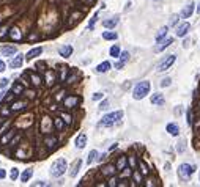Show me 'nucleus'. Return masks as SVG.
Masks as SVG:
<instances>
[{"instance_id": "nucleus-14", "label": "nucleus", "mask_w": 200, "mask_h": 187, "mask_svg": "<svg viewBox=\"0 0 200 187\" xmlns=\"http://www.w3.org/2000/svg\"><path fill=\"white\" fill-rule=\"evenodd\" d=\"M115 171H118V170H117V167H115V165H112V164L104 165V167H103V170H101V173H103L104 176H114V175H115Z\"/></svg>"}, {"instance_id": "nucleus-11", "label": "nucleus", "mask_w": 200, "mask_h": 187, "mask_svg": "<svg viewBox=\"0 0 200 187\" xmlns=\"http://www.w3.org/2000/svg\"><path fill=\"white\" fill-rule=\"evenodd\" d=\"M79 104V98L77 96H68L65 101H63V107H66V109H72V107H76Z\"/></svg>"}, {"instance_id": "nucleus-45", "label": "nucleus", "mask_w": 200, "mask_h": 187, "mask_svg": "<svg viewBox=\"0 0 200 187\" xmlns=\"http://www.w3.org/2000/svg\"><path fill=\"white\" fill-rule=\"evenodd\" d=\"M6 85H8V79H2V80H0V87H2V88H6Z\"/></svg>"}, {"instance_id": "nucleus-20", "label": "nucleus", "mask_w": 200, "mask_h": 187, "mask_svg": "<svg viewBox=\"0 0 200 187\" xmlns=\"http://www.w3.org/2000/svg\"><path fill=\"white\" fill-rule=\"evenodd\" d=\"M111 68H112V64L109 63V61H103L101 64H98L95 71H96L98 74H103V72H107V71L111 69Z\"/></svg>"}, {"instance_id": "nucleus-4", "label": "nucleus", "mask_w": 200, "mask_h": 187, "mask_svg": "<svg viewBox=\"0 0 200 187\" xmlns=\"http://www.w3.org/2000/svg\"><path fill=\"white\" fill-rule=\"evenodd\" d=\"M195 171V165H189V164H181L178 167V176L180 179L183 181H188L191 176H192V173Z\"/></svg>"}, {"instance_id": "nucleus-15", "label": "nucleus", "mask_w": 200, "mask_h": 187, "mask_svg": "<svg viewBox=\"0 0 200 187\" xmlns=\"http://www.w3.org/2000/svg\"><path fill=\"white\" fill-rule=\"evenodd\" d=\"M58 145V140L55 137H52V135H47L46 138H44V146H47L49 149H54Z\"/></svg>"}, {"instance_id": "nucleus-50", "label": "nucleus", "mask_w": 200, "mask_h": 187, "mask_svg": "<svg viewBox=\"0 0 200 187\" xmlns=\"http://www.w3.org/2000/svg\"><path fill=\"white\" fill-rule=\"evenodd\" d=\"M5 176H6V171L3 170V168H0V179H3Z\"/></svg>"}, {"instance_id": "nucleus-17", "label": "nucleus", "mask_w": 200, "mask_h": 187, "mask_svg": "<svg viewBox=\"0 0 200 187\" xmlns=\"http://www.w3.org/2000/svg\"><path fill=\"white\" fill-rule=\"evenodd\" d=\"M166 129H167V132L174 137H178V134H180V126L177 123H169Z\"/></svg>"}, {"instance_id": "nucleus-55", "label": "nucleus", "mask_w": 200, "mask_h": 187, "mask_svg": "<svg viewBox=\"0 0 200 187\" xmlns=\"http://www.w3.org/2000/svg\"><path fill=\"white\" fill-rule=\"evenodd\" d=\"M87 2H88V3H90V2H93V0H87Z\"/></svg>"}, {"instance_id": "nucleus-28", "label": "nucleus", "mask_w": 200, "mask_h": 187, "mask_svg": "<svg viewBox=\"0 0 200 187\" xmlns=\"http://www.w3.org/2000/svg\"><path fill=\"white\" fill-rule=\"evenodd\" d=\"M22 91H24L22 83H21V82H16L14 85H13V88H11V93H13V95H21Z\"/></svg>"}, {"instance_id": "nucleus-27", "label": "nucleus", "mask_w": 200, "mask_h": 187, "mask_svg": "<svg viewBox=\"0 0 200 187\" xmlns=\"http://www.w3.org/2000/svg\"><path fill=\"white\" fill-rule=\"evenodd\" d=\"M103 38L107 41H115L118 38V35L115 32H103Z\"/></svg>"}, {"instance_id": "nucleus-16", "label": "nucleus", "mask_w": 200, "mask_h": 187, "mask_svg": "<svg viewBox=\"0 0 200 187\" xmlns=\"http://www.w3.org/2000/svg\"><path fill=\"white\" fill-rule=\"evenodd\" d=\"M194 2H191V3H188L184 8H183V11H181V16H183V17H186V19H188V17H191V16H192V13H194Z\"/></svg>"}, {"instance_id": "nucleus-23", "label": "nucleus", "mask_w": 200, "mask_h": 187, "mask_svg": "<svg viewBox=\"0 0 200 187\" xmlns=\"http://www.w3.org/2000/svg\"><path fill=\"white\" fill-rule=\"evenodd\" d=\"M117 24H118V17H111V19L103 21V25L106 27V29H114Z\"/></svg>"}, {"instance_id": "nucleus-33", "label": "nucleus", "mask_w": 200, "mask_h": 187, "mask_svg": "<svg viewBox=\"0 0 200 187\" xmlns=\"http://www.w3.org/2000/svg\"><path fill=\"white\" fill-rule=\"evenodd\" d=\"M24 106H25V102H14V104L11 106V110H22L24 109Z\"/></svg>"}, {"instance_id": "nucleus-7", "label": "nucleus", "mask_w": 200, "mask_h": 187, "mask_svg": "<svg viewBox=\"0 0 200 187\" xmlns=\"http://www.w3.org/2000/svg\"><path fill=\"white\" fill-rule=\"evenodd\" d=\"M172 43H174V38H166V40H161V41H159V44L156 46V47H154V52H162L164 49H167Z\"/></svg>"}, {"instance_id": "nucleus-36", "label": "nucleus", "mask_w": 200, "mask_h": 187, "mask_svg": "<svg viewBox=\"0 0 200 187\" xmlns=\"http://www.w3.org/2000/svg\"><path fill=\"white\" fill-rule=\"evenodd\" d=\"M188 124H194V110H188Z\"/></svg>"}, {"instance_id": "nucleus-51", "label": "nucleus", "mask_w": 200, "mask_h": 187, "mask_svg": "<svg viewBox=\"0 0 200 187\" xmlns=\"http://www.w3.org/2000/svg\"><path fill=\"white\" fill-rule=\"evenodd\" d=\"M33 185H47L44 181H36V182H33Z\"/></svg>"}, {"instance_id": "nucleus-19", "label": "nucleus", "mask_w": 200, "mask_h": 187, "mask_svg": "<svg viewBox=\"0 0 200 187\" xmlns=\"http://www.w3.org/2000/svg\"><path fill=\"white\" fill-rule=\"evenodd\" d=\"M41 52H43V47H35V49H32V50H29V54L25 55V60H33L35 57H38V55H41Z\"/></svg>"}, {"instance_id": "nucleus-24", "label": "nucleus", "mask_w": 200, "mask_h": 187, "mask_svg": "<svg viewBox=\"0 0 200 187\" xmlns=\"http://www.w3.org/2000/svg\"><path fill=\"white\" fill-rule=\"evenodd\" d=\"M8 38H13V40H21L22 38V33L19 32V29H11V32H8Z\"/></svg>"}, {"instance_id": "nucleus-35", "label": "nucleus", "mask_w": 200, "mask_h": 187, "mask_svg": "<svg viewBox=\"0 0 200 187\" xmlns=\"http://www.w3.org/2000/svg\"><path fill=\"white\" fill-rule=\"evenodd\" d=\"M10 178H11V181H16L17 178H19V170H17V168H11V175H10Z\"/></svg>"}, {"instance_id": "nucleus-37", "label": "nucleus", "mask_w": 200, "mask_h": 187, "mask_svg": "<svg viewBox=\"0 0 200 187\" xmlns=\"http://www.w3.org/2000/svg\"><path fill=\"white\" fill-rule=\"evenodd\" d=\"M128 60H129V52H126V50L121 52V54H120V61H125V63H126Z\"/></svg>"}, {"instance_id": "nucleus-48", "label": "nucleus", "mask_w": 200, "mask_h": 187, "mask_svg": "<svg viewBox=\"0 0 200 187\" xmlns=\"http://www.w3.org/2000/svg\"><path fill=\"white\" fill-rule=\"evenodd\" d=\"M177 19H180V17H178L177 14H174V16H172V21H170V24H172V25H175V24H177Z\"/></svg>"}, {"instance_id": "nucleus-39", "label": "nucleus", "mask_w": 200, "mask_h": 187, "mask_svg": "<svg viewBox=\"0 0 200 187\" xmlns=\"http://www.w3.org/2000/svg\"><path fill=\"white\" fill-rule=\"evenodd\" d=\"M96 19H98V13L92 17V21H90V24H88V29L90 30H93V27H95V22H96Z\"/></svg>"}, {"instance_id": "nucleus-53", "label": "nucleus", "mask_w": 200, "mask_h": 187, "mask_svg": "<svg viewBox=\"0 0 200 187\" xmlns=\"http://www.w3.org/2000/svg\"><path fill=\"white\" fill-rule=\"evenodd\" d=\"M5 95H6V91H2V93H0V101H2V99L5 98Z\"/></svg>"}, {"instance_id": "nucleus-38", "label": "nucleus", "mask_w": 200, "mask_h": 187, "mask_svg": "<svg viewBox=\"0 0 200 187\" xmlns=\"http://www.w3.org/2000/svg\"><path fill=\"white\" fill-rule=\"evenodd\" d=\"M170 83H172V79H170V77H166V79H162V80H161V87H162V88H166V87L170 85Z\"/></svg>"}, {"instance_id": "nucleus-43", "label": "nucleus", "mask_w": 200, "mask_h": 187, "mask_svg": "<svg viewBox=\"0 0 200 187\" xmlns=\"http://www.w3.org/2000/svg\"><path fill=\"white\" fill-rule=\"evenodd\" d=\"M107 185H111V187L118 185V179H117V178H111V181H109V184H107Z\"/></svg>"}, {"instance_id": "nucleus-52", "label": "nucleus", "mask_w": 200, "mask_h": 187, "mask_svg": "<svg viewBox=\"0 0 200 187\" xmlns=\"http://www.w3.org/2000/svg\"><path fill=\"white\" fill-rule=\"evenodd\" d=\"M189 44H191V41H189V40H184V43H183V47H184V49H188V47H189Z\"/></svg>"}, {"instance_id": "nucleus-42", "label": "nucleus", "mask_w": 200, "mask_h": 187, "mask_svg": "<svg viewBox=\"0 0 200 187\" xmlns=\"http://www.w3.org/2000/svg\"><path fill=\"white\" fill-rule=\"evenodd\" d=\"M60 116H61L63 119H65V123H66V124H71V116H69V115H65V113H61Z\"/></svg>"}, {"instance_id": "nucleus-1", "label": "nucleus", "mask_w": 200, "mask_h": 187, "mask_svg": "<svg viewBox=\"0 0 200 187\" xmlns=\"http://www.w3.org/2000/svg\"><path fill=\"white\" fill-rule=\"evenodd\" d=\"M150 88H151V85H150V82H148V80H142V82H139L137 85L134 87V90H132V98H134V99H137V101L143 99V98L150 93Z\"/></svg>"}, {"instance_id": "nucleus-13", "label": "nucleus", "mask_w": 200, "mask_h": 187, "mask_svg": "<svg viewBox=\"0 0 200 187\" xmlns=\"http://www.w3.org/2000/svg\"><path fill=\"white\" fill-rule=\"evenodd\" d=\"M22 63H24V55H22V54H17L16 57L10 61V66H11V68H21Z\"/></svg>"}, {"instance_id": "nucleus-29", "label": "nucleus", "mask_w": 200, "mask_h": 187, "mask_svg": "<svg viewBox=\"0 0 200 187\" xmlns=\"http://www.w3.org/2000/svg\"><path fill=\"white\" fill-rule=\"evenodd\" d=\"M96 157H98V151H96V149H92V151L88 153V156H87V164H88V165L93 164V162L96 161Z\"/></svg>"}, {"instance_id": "nucleus-18", "label": "nucleus", "mask_w": 200, "mask_h": 187, "mask_svg": "<svg viewBox=\"0 0 200 187\" xmlns=\"http://www.w3.org/2000/svg\"><path fill=\"white\" fill-rule=\"evenodd\" d=\"M80 165H82V161H80V159H77V161H74V164H72L71 170H69V176H71V178H76V176H77Z\"/></svg>"}, {"instance_id": "nucleus-6", "label": "nucleus", "mask_w": 200, "mask_h": 187, "mask_svg": "<svg viewBox=\"0 0 200 187\" xmlns=\"http://www.w3.org/2000/svg\"><path fill=\"white\" fill-rule=\"evenodd\" d=\"M191 30V24L189 22H183V24H180L177 27V36L178 38H183V36L188 35V32Z\"/></svg>"}, {"instance_id": "nucleus-31", "label": "nucleus", "mask_w": 200, "mask_h": 187, "mask_svg": "<svg viewBox=\"0 0 200 187\" xmlns=\"http://www.w3.org/2000/svg\"><path fill=\"white\" fill-rule=\"evenodd\" d=\"M177 151H178L180 154L186 151V140H184V138H181L180 142H178V145H177Z\"/></svg>"}, {"instance_id": "nucleus-5", "label": "nucleus", "mask_w": 200, "mask_h": 187, "mask_svg": "<svg viewBox=\"0 0 200 187\" xmlns=\"http://www.w3.org/2000/svg\"><path fill=\"white\" fill-rule=\"evenodd\" d=\"M174 63H175V55H169L167 58H164V60H162V61L159 63L158 71H159V72H164V71H167V69H169Z\"/></svg>"}, {"instance_id": "nucleus-54", "label": "nucleus", "mask_w": 200, "mask_h": 187, "mask_svg": "<svg viewBox=\"0 0 200 187\" xmlns=\"http://www.w3.org/2000/svg\"><path fill=\"white\" fill-rule=\"evenodd\" d=\"M197 11H198V13H200V5H198V8H197Z\"/></svg>"}, {"instance_id": "nucleus-8", "label": "nucleus", "mask_w": 200, "mask_h": 187, "mask_svg": "<svg viewBox=\"0 0 200 187\" xmlns=\"http://www.w3.org/2000/svg\"><path fill=\"white\" fill-rule=\"evenodd\" d=\"M0 52H2L5 57H13V55H16V52H17V49H16V46H2L0 47Z\"/></svg>"}, {"instance_id": "nucleus-10", "label": "nucleus", "mask_w": 200, "mask_h": 187, "mask_svg": "<svg viewBox=\"0 0 200 187\" xmlns=\"http://www.w3.org/2000/svg\"><path fill=\"white\" fill-rule=\"evenodd\" d=\"M72 50H74V49H72V46H69V44L58 47V54H60V57H63V58L71 57V55H72Z\"/></svg>"}, {"instance_id": "nucleus-12", "label": "nucleus", "mask_w": 200, "mask_h": 187, "mask_svg": "<svg viewBox=\"0 0 200 187\" xmlns=\"http://www.w3.org/2000/svg\"><path fill=\"white\" fill-rule=\"evenodd\" d=\"M115 167H117L118 171H123L125 168L128 167V157H126V156H120V157H118V161H117V164H115Z\"/></svg>"}, {"instance_id": "nucleus-49", "label": "nucleus", "mask_w": 200, "mask_h": 187, "mask_svg": "<svg viewBox=\"0 0 200 187\" xmlns=\"http://www.w3.org/2000/svg\"><path fill=\"white\" fill-rule=\"evenodd\" d=\"M5 68H6V64H5L2 60H0V72H3V71H5Z\"/></svg>"}, {"instance_id": "nucleus-30", "label": "nucleus", "mask_w": 200, "mask_h": 187, "mask_svg": "<svg viewBox=\"0 0 200 187\" xmlns=\"http://www.w3.org/2000/svg\"><path fill=\"white\" fill-rule=\"evenodd\" d=\"M120 54H121V50H120V47H118L117 44L111 47V57H114V58H118V57H120Z\"/></svg>"}, {"instance_id": "nucleus-21", "label": "nucleus", "mask_w": 200, "mask_h": 187, "mask_svg": "<svg viewBox=\"0 0 200 187\" xmlns=\"http://www.w3.org/2000/svg\"><path fill=\"white\" fill-rule=\"evenodd\" d=\"M85 145H87V135L85 134H79L77 138H76V146L79 149H82V148H85Z\"/></svg>"}, {"instance_id": "nucleus-40", "label": "nucleus", "mask_w": 200, "mask_h": 187, "mask_svg": "<svg viewBox=\"0 0 200 187\" xmlns=\"http://www.w3.org/2000/svg\"><path fill=\"white\" fill-rule=\"evenodd\" d=\"M61 76H60V80H65L66 79V72H68V68L66 66H61Z\"/></svg>"}, {"instance_id": "nucleus-34", "label": "nucleus", "mask_w": 200, "mask_h": 187, "mask_svg": "<svg viewBox=\"0 0 200 187\" xmlns=\"http://www.w3.org/2000/svg\"><path fill=\"white\" fill-rule=\"evenodd\" d=\"M139 167H140L142 175H148V167L145 165V162H143V161H139Z\"/></svg>"}, {"instance_id": "nucleus-46", "label": "nucleus", "mask_w": 200, "mask_h": 187, "mask_svg": "<svg viewBox=\"0 0 200 187\" xmlns=\"http://www.w3.org/2000/svg\"><path fill=\"white\" fill-rule=\"evenodd\" d=\"M123 66H125V61H117V63H115V68H117V69H121Z\"/></svg>"}, {"instance_id": "nucleus-3", "label": "nucleus", "mask_w": 200, "mask_h": 187, "mask_svg": "<svg viewBox=\"0 0 200 187\" xmlns=\"http://www.w3.org/2000/svg\"><path fill=\"white\" fill-rule=\"evenodd\" d=\"M66 170H68V164H66V161H65L63 157H60V159H57V161L52 164V167H51V175H52L54 178H60Z\"/></svg>"}, {"instance_id": "nucleus-32", "label": "nucleus", "mask_w": 200, "mask_h": 187, "mask_svg": "<svg viewBox=\"0 0 200 187\" xmlns=\"http://www.w3.org/2000/svg\"><path fill=\"white\" fill-rule=\"evenodd\" d=\"M32 83H33V85H36V87H40L41 83H43V79L40 76H36V74H32Z\"/></svg>"}, {"instance_id": "nucleus-2", "label": "nucleus", "mask_w": 200, "mask_h": 187, "mask_svg": "<svg viewBox=\"0 0 200 187\" xmlns=\"http://www.w3.org/2000/svg\"><path fill=\"white\" fill-rule=\"evenodd\" d=\"M121 118H123V112H121V110L112 112V113H107V115L103 116V119L99 121V126H106V127L114 126V124L118 123V121H120Z\"/></svg>"}, {"instance_id": "nucleus-9", "label": "nucleus", "mask_w": 200, "mask_h": 187, "mask_svg": "<svg viewBox=\"0 0 200 187\" xmlns=\"http://www.w3.org/2000/svg\"><path fill=\"white\" fill-rule=\"evenodd\" d=\"M151 104L154 106H164L166 104V98L164 95H161V93H154V95H151Z\"/></svg>"}, {"instance_id": "nucleus-22", "label": "nucleus", "mask_w": 200, "mask_h": 187, "mask_svg": "<svg viewBox=\"0 0 200 187\" xmlns=\"http://www.w3.org/2000/svg\"><path fill=\"white\" fill-rule=\"evenodd\" d=\"M33 176V168H27L24 170V173L21 175V182H29V179Z\"/></svg>"}, {"instance_id": "nucleus-44", "label": "nucleus", "mask_w": 200, "mask_h": 187, "mask_svg": "<svg viewBox=\"0 0 200 187\" xmlns=\"http://www.w3.org/2000/svg\"><path fill=\"white\" fill-rule=\"evenodd\" d=\"M92 99H93V101H99V99H103V93H95Z\"/></svg>"}, {"instance_id": "nucleus-25", "label": "nucleus", "mask_w": 200, "mask_h": 187, "mask_svg": "<svg viewBox=\"0 0 200 187\" xmlns=\"http://www.w3.org/2000/svg\"><path fill=\"white\" fill-rule=\"evenodd\" d=\"M167 32H169V27H162V29H159V32L156 33V41L159 43L161 40H164L167 36Z\"/></svg>"}, {"instance_id": "nucleus-47", "label": "nucleus", "mask_w": 200, "mask_h": 187, "mask_svg": "<svg viewBox=\"0 0 200 187\" xmlns=\"http://www.w3.org/2000/svg\"><path fill=\"white\" fill-rule=\"evenodd\" d=\"M134 178H135V181H137V182H139V184H140V182H142V176H140V175H139V173H137V171H135V173H134Z\"/></svg>"}, {"instance_id": "nucleus-41", "label": "nucleus", "mask_w": 200, "mask_h": 187, "mask_svg": "<svg viewBox=\"0 0 200 187\" xmlns=\"http://www.w3.org/2000/svg\"><path fill=\"white\" fill-rule=\"evenodd\" d=\"M109 107V101L107 99H104L103 102H101V104H99V110H106Z\"/></svg>"}, {"instance_id": "nucleus-26", "label": "nucleus", "mask_w": 200, "mask_h": 187, "mask_svg": "<svg viewBox=\"0 0 200 187\" xmlns=\"http://www.w3.org/2000/svg\"><path fill=\"white\" fill-rule=\"evenodd\" d=\"M54 124H55V127L58 129V130H63V129H65V119H63L61 116H57L55 119H54Z\"/></svg>"}]
</instances>
